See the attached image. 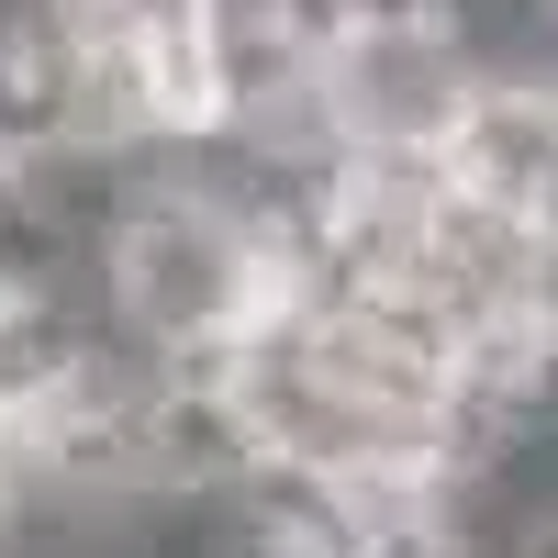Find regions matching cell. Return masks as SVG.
<instances>
[{"label": "cell", "mask_w": 558, "mask_h": 558, "mask_svg": "<svg viewBox=\"0 0 558 558\" xmlns=\"http://www.w3.org/2000/svg\"><path fill=\"white\" fill-rule=\"evenodd\" d=\"M481 57L447 34V12H357L324 45V101L347 157H447L481 101Z\"/></svg>", "instance_id": "cell-1"}]
</instances>
